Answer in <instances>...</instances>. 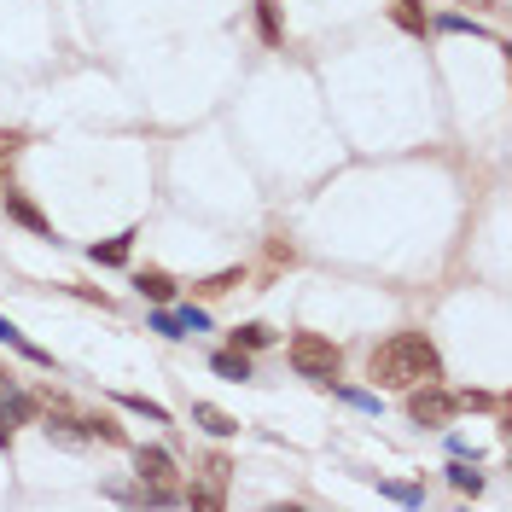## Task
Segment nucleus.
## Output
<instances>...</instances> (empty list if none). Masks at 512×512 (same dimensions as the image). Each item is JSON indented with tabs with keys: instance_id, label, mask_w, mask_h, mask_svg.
<instances>
[{
	"instance_id": "10",
	"label": "nucleus",
	"mask_w": 512,
	"mask_h": 512,
	"mask_svg": "<svg viewBox=\"0 0 512 512\" xmlns=\"http://www.w3.org/2000/svg\"><path fill=\"white\" fill-rule=\"evenodd\" d=\"M210 367H216L222 379H233V384H245V379H251V355H245V350H222L216 361H210Z\"/></svg>"
},
{
	"instance_id": "5",
	"label": "nucleus",
	"mask_w": 512,
	"mask_h": 512,
	"mask_svg": "<svg viewBox=\"0 0 512 512\" xmlns=\"http://www.w3.org/2000/svg\"><path fill=\"white\" fill-rule=\"evenodd\" d=\"M134 472H140V483H169L175 478V454L169 448H140L134 454Z\"/></svg>"
},
{
	"instance_id": "18",
	"label": "nucleus",
	"mask_w": 512,
	"mask_h": 512,
	"mask_svg": "<svg viewBox=\"0 0 512 512\" xmlns=\"http://www.w3.org/2000/svg\"><path fill=\"white\" fill-rule=\"evenodd\" d=\"M175 320H181V332H204V326H210V315H204V309H175Z\"/></svg>"
},
{
	"instance_id": "4",
	"label": "nucleus",
	"mask_w": 512,
	"mask_h": 512,
	"mask_svg": "<svg viewBox=\"0 0 512 512\" xmlns=\"http://www.w3.org/2000/svg\"><path fill=\"white\" fill-rule=\"evenodd\" d=\"M0 198H6V216H12V222H18V227H30V233H41V239H53V222H47V216L35 210V204H30V198H24V192L0 187Z\"/></svg>"
},
{
	"instance_id": "2",
	"label": "nucleus",
	"mask_w": 512,
	"mask_h": 512,
	"mask_svg": "<svg viewBox=\"0 0 512 512\" xmlns=\"http://www.w3.org/2000/svg\"><path fill=\"white\" fill-rule=\"evenodd\" d=\"M291 367H297L303 379H315V384H338L344 355H338L332 338H320V332H297V338H291Z\"/></svg>"
},
{
	"instance_id": "24",
	"label": "nucleus",
	"mask_w": 512,
	"mask_h": 512,
	"mask_svg": "<svg viewBox=\"0 0 512 512\" xmlns=\"http://www.w3.org/2000/svg\"><path fill=\"white\" fill-rule=\"evenodd\" d=\"M0 187H6V181H0Z\"/></svg>"
},
{
	"instance_id": "14",
	"label": "nucleus",
	"mask_w": 512,
	"mask_h": 512,
	"mask_svg": "<svg viewBox=\"0 0 512 512\" xmlns=\"http://www.w3.org/2000/svg\"><path fill=\"white\" fill-rule=\"evenodd\" d=\"M396 24L414 30V35H425V12H419V0H396Z\"/></svg>"
},
{
	"instance_id": "11",
	"label": "nucleus",
	"mask_w": 512,
	"mask_h": 512,
	"mask_svg": "<svg viewBox=\"0 0 512 512\" xmlns=\"http://www.w3.org/2000/svg\"><path fill=\"white\" fill-rule=\"evenodd\" d=\"M268 344H274V326H262V320H251V326H239V332H233V350H268Z\"/></svg>"
},
{
	"instance_id": "20",
	"label": "nucleus",
	"mask_w": 512,
	"mask_h": 512,
	"mask_svg": "<svg viewBox=\"0 0 512 512\" xmlns=\"http://www.w3.org/2000/svg\"><path fill=\"white\" fill-rule=\"evenodd\" d=\"M239 280H245L239 268H222V274H210V280H204V291H233Z\"/></svg>"
},
{
	"instance_id": "19",
	"label": "nucleus",
	"mask_w": 512,
	"mask_h": 512,
	"mask_svg": "<svg viewBox=\"0 0 512 512\" xmlns=\"http://www.w3.org/2000/svg\"><path fill=\"white\" fill-rule=\"evenodd\" d=\"M437 30H448V35H483L472 18H454V12H448V18H437Z\"/></svg>"
},
{
	"instance_id": "12",
	"label": "nucleus",
	"mask_w": 512,
	"mask_h": 512,
	"mask_svg": "<svg viewBox=\"0 0 512 512\" xmlns=\"http://www.w3.org/2000/svg\"><path fill=\"white\" fill-rule=\"evenodd\" d=\"M448 483H454L460 495H478V489H483L478 466H466V454H454V466H448Z\"/></svg>"
},
{
	"instance_id": "1",
	"label": "nucleus",
	"mask_w": 512,
	"mask_h": 512,
	"mask_svg": "<svg viewBox=\"0 0 512 512\" xmlns=\"http://www.w3.org/2000/svg\"><path fill=\"white\" fill-rule=\"evenodd\" d=\"M367 373L379 384H390V390H414V384L443 379V355H437V344L425 332H396V338H384L373 350Z\"/></svg>"
},
{
	"instance_id": "8",
	"label": "nucleus",
	"mask_w": 512,
	"mask_h": 512,
	"mask_svg": "<svg viewBox=\"0 0 512 512\" xmlns=\"http://www.w3.org/2000/svg\"><path fill=\"white\" fill-rule=\"evenodd\" d=\"M0 344H6V350H18V355H30V361H41V367L53 361L47 350H35V344H30V338H24V332H18V326H12L6 315H0Z\"/></svg>"
},
{
	"instance_id": "16",
	"label": "nucleus",
	"mask_w": 512,
	"mask_h": 512,
	"mask_svg": "<svg viewBox=\"0 0 512 512\" xmlns=\"http://www.w3.org/2000/svg\"><path fill=\"white\" fill-rule=\"evenodd\" d=\"M123 408H134V414H146L152 425H163V419H169V408H163V402H146V396H123Z\"/></svg>"
},
{
	"instance_id": "22",
	"label": "nucleus",
	"mask_w": 512,
	"mask_h": 512,
	"mask_svg": "<svg viewBox=\"0 0 512 512\" xmlns=\"http://www.w3.org/2000/svg\"><path fill=\"white\" fill-rule=\"evenodd\" d=\"M12 390H18V384H12V373H6V367H0V402H6Z\"/></svg>"
},
{
	"instance_id": "13",
	"label": "nucleus",
	"mask_w": 512,
	"mask_h": 512,
	"mask_svg": "<svg viewBox=\"0 0 512 512\" xmlns=\"http://www.w3.org/2000/svg\"><path fill=\"white\" fill-rule=\"evenodd\" d=\"M379 495L402 501V507H425V489H419V483H390V478H379Z\"/></svg>"
},
{
	"instance_id": "21",
	"label": "nucleus",
	"mask_w": 512,
	"mask_h": 512,
	"mask_svg": "<svg viewBox=\"0 0 512 512\" xmlns=\"http://www.w3.org/2000/svg\"><path fill=\"white\" fill-rule=\"evenodd\" d=\"M18 146H24V134H18V128H6V134H0V158H12Z\"/></svg>"
},
{
	"instance_id": "23",
	"label": "nucleus",
	"mask_w": 512,
	"mask_h": 512,
	"mask_svg": "<svg viewBox=\"0 0 512 512\" xmlns=\"http://www.w3.org/2000/svg\"><path fill=\"white\" fill-rule=\"evenodd\" d=\"M478 6H489V0H478Z\"/></svg>"
},
{
	"instance_id": "3",
	"label": "nucleus",
	"mask_w": 512,
	"mask_h": 512,
	"mask_svg": "<svg viewBox=\"0 0 512 512\" xmlns=\"http://www.w3.org/2000/svg\"><path fill=\"white\" fill-rule=\"evenodd\" d=\"M460 414V402H454V390H443V384H414V396H408V419L414 425H448V419Z\"/></svg>"
},
{
	"instance_id": "6",
	"label": "nucleus",
	"mask_w": 512,
	"mask_h": 512,
	"mask_svg": "<svg viewBox=\"0 0 512 512\" xmlns=\"http://www.w3.org/2000/svg\"><path fill=\"white\" fill-rule=\"evenodd\" d=\"M134 286H140V297H152V303H175V280H169L163 268H140Z\"/></svg>"
},
{
	"instance_id": "17",
	"label": "nucleus",
	"mask_w": 512,
	"mask_h": 512,
	"mask_svg": "<svg viewBox=\"0 0 512 512\" xmlns=\"http://www.w3.org/2000/svg\"><path fill=\"white\" fill-rule=\"evenodd\" d=\"M152 332H163V338H187L181 320H175V309H158V315H152Z\"/></svg>"
},
{
	"instance_id": "15",
	"label": "nucleus",
	"mask_w": 512,
	"mask_h": 512,
	"mask_svg": "<svg viewBox=\"0 0 512 512\" xmlns=\"http://www.w3.org/2000/svg\"><path fill=\"white\" fill-rule=\"evenodd\" d=\"M338 396H344L350 408H361V414H379V396H373V390H355V384H338Z\"/></svg>"
},
{
	"instance_id": "7",
	"label": "nucleus",
	"mask_w": 512,
	"mask_h": 512,
	"mask_svg": "<svg viewBox=\"0 0 512 512\" xmlns=\"http://www.w3.org/2000/svg\"><path fill=\"white\" fill-rule=\"evenodd\" d=\"M128 245H134V233H117V239H105V245H94L88 256H94L99 268H123V262H128Z\"/></svg>"
},
{
	"instance_id": "9",
	"label": "nucleus",
	"mask_w": 512,
	"mask_h": 512,
	"mask_svg": "<svg viewBox=\"0 0 512 512\" xmlns=\"http://www.w3.org/2000/svg\"><path fill=\"white\" fill-rule=\"evenodd\" d=\"M192 419H198L210 437H233V431H239V419H227L222 408H210V402H198V408H192Z\"/></svg>"
}]
</instances>
